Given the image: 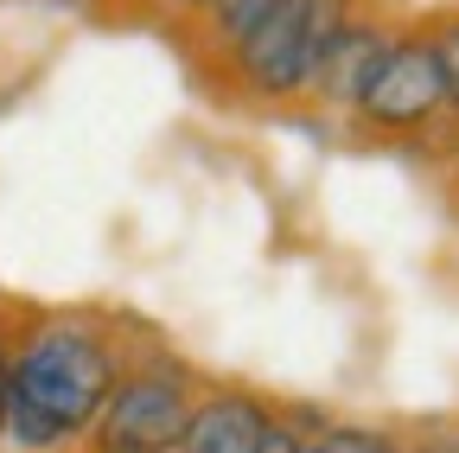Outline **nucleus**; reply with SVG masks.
Instances as JSON below:
<instances>
[{
	"mask_svg": "<svg viewBox=\"0 0 459 453\" xmlns=\"http://www.w3.org/2000/svg\"><path fill=\"white\" fill-rule=\"evenodd\" d=\"M128 358L122 338L96 319H39L20 345H13V370H7V428L0 440L20 453H65L90 434V422L102 415L108 389L122 383Z\"/></svg>",
	"mask_w": 459,
	"mask_h": 453,
	"instance_id": "f257e3e1",
	"label": "nucleus"
},
{
	"mask_svg": "<svg viewBox=\"0 0 459 453\" xmlns=\"http://www.w3.org/2000/svg\"><path fill=\"white\" fill-rule=\"evenodd\" d=\"M364 13V0H287L274 7L237 51H223V83L237 90L243 102L262 109H287V102H307V83L325 58V45Z\"/></svg>",
	"mask_w": 459,
	"mask_h": 453,
	"instance_id": "f03ea898",
	"label": "nucleus"
},
{
	"mask_svg": "<svg viewBox=\"0 0 459 453\" xmlns=\"http://www.w3.org/2000/svg\"><path fill=\"white\" fill-rule=\"evenodd\" d=\"M192 403L198 396H192V377L179 364L172 358H141L108 389V403L90 422L83 447L90 453H179Z\"/></svg>",
	"mask_w": 459,
	"mask_h": 453,
	"instance_id": "7ed1b4c3",
	"label": "nucleus"
},
{
	"mask_svg": "<svg viewBox=\"0 0 459 453\" xmlns=\"http://www.w3.org/2000/svg\"><path fill=\"white\" fill-rule=\"evenodd\" d=\"M351 116L364 122V135H383V141H415V135L440 128L446 83H440V65H434L421 26H402L395 32V45L383 51V65H377V77L351 102Z\"/></svg>",
	"mask_w": 459,
	"mask_h": 453,
	"instance_id": "20e7f679",
	"label": "nucleus"
},
{
	"mask_svg": "<svg viewBox=\"0 0 459 453\" xmlns=\"http://www.w3.org/2000/svg\"><path fill=\"white\" fill-rule=\"evenodd\" d=\"M395 32H402V26H389V20H377V13L364 7L351 26L325 45V58H319V71H313V83H307V102H319V109H351V102L364 96V83L377 77L383 51L395 45Z\"/></svg>",
	"mask_w": 459,
	"mask_h": 453,
	"instance_id": "39448f33",
	"label": "nucleus"
},
{
	"mask_svg": "<svg viewBox=\"0 0 459 453\" xmlns=\"http://www.w3.org/2000/svg\"><path fill=\"white\" fill-rule=\"evenodd\" d=\"M274 422V403H262L255 389H211L192 403L179 453H255Z\"/></svg>",
	"mask_w": 459,
	"mask_h": 453,
	"instance_id": "423d86ee",
	"label": "nucleus"
},
{
	"mask_svg": "<svg viewBox=\"0 0 459 453\" xmlns=\"http://www.w3.org/2000/svg\"><path fill=\"white\" fill-rule=\"evenodd\" d=\"M274 7H287V0H211V7L198 13V39H204V51L211 58H223V51H237Z\"/></svg>",
	"mask_w": 459,
	"mask_h": 453,
	"instance_id": "0eeeda50",
	"label": "nucleus"
},
{
	"mask_svg": "<svg viewBox=\"0 0 459 453\" xmlns=\"http://www.w3.org/2000/svg\"><path fill=\"white\" fill-rule=\"evenodd\" d=\"M421 39L440 65V83H446V116H459V7H440L421 20Z\"/></svg>",
	"mask_w": 459,
	"mask_h": 453,
	"instance_id": "6e6552de",
	"label": "nucleus"
},
{
	"mask_svg": "<svg viewBox=\"0 0 459 453\" xmlns=\"http://www.w3.org/2000/svg\"><path fill=\"white\" fill-rule=\"evenodd\" d=\"M325 428L332 422H319V415H281L274 409V422H268V434H262L255 453H319V434Z\"/></svg>",
	"mask_w": 459,
	"mask_h": 453,
	"instance_id": "1a4fd4ad",
	"label": "nucleus"
},
{
	"mask_svg": "<svg viewBox=\"0 0 459 453\" xmlns=\"http://www.w3.org/2000/svg\"><path fill=\"white\" fill-rule=\"evenodd\" d=\"M7 370H13V345L0 338V428H7Z\"/></svg>",
	"mask_w": 459,
	"mask_h": 453,
	"instance_id": "9d476101",
	"label": "nucleus"
},
{
	"mask_svg": "<svg viewBox=\"0 0 459 453\" xmlns=\"http://www.w3.org/2000/svg\"><path fill=\"white\" fill-rule=\"evenodd\" d=\"M166 7H179V13H192V20H198V13L211 7V0H166Z\"/></svg>",
	"mask_w": 459,
	"mask_h": 453,
	"instance_id": "9b49d317",
	"label": "nucleus"
},
{
	"mask_svg": "<svg viewBox=\"0 0 459 453\" xmlns=\"http://www.w3.org/2000/svg\"><path fill=\"white\" fill-rule=\"evenodd\" d=\"M446 453H459V434H446Z\"/></svg>",
	"mask_w": 459,
	"mask_h": 453,
	"instance_id": "f8f14e48",
	"label": "nucleus"
}]
</instances>
